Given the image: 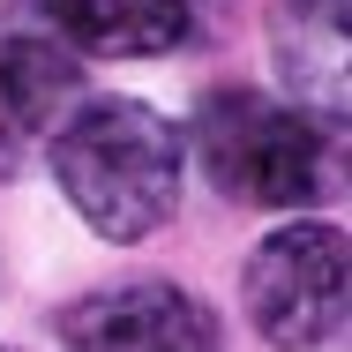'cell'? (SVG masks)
Listing matches in <instances>:
<instances>
[{
    "label": "cell",
    "mask_w": 352,
    "mask_h": 352,
    "mask_svg": "<svg viewBox=\"0 0 352 352\" xmlns=\"http://www.w3.org/2000/svg\"><path fill=\"white\" fill-rule=\"evenodd\" d=\"M53 180L90 232L142 240L180 203V128L142 98H90L53 128Z\"/></svg>",
    "instance_id": "1"
},
{
    "label": "cell",
    "mask_w": 352,
    "mask_h": 352,
    "mask_svg": "<svg viewBox=\"0 0 352 352\" xmlns=\"http://www.w3.org/2000/svg\"><path fill=\"white\" fill-rule=\"evenodd\" d=\"M195 157L217 195L255 210H307L330 195V150L315 113H292L263 90H210L195 113Z\"/></svg>",
    "instance_id": "2"
},
{
    "label": "cell",
    "mask_w": 352,
    "mask_h": 352,
    "mask_svg": "<svg viewBox=\"0 0 352 352\" xmlns=\"http://www.w3.org/2000/svg\"><path fill=\"white\" fill-rule=\"evenodd\" d=\"M248 315L278 352H315L345 322V232L338 225H278L248 255Z\"/></svg>",
    "instance_id": "3"
},
{
    "label": "cell",
    "mask_w": 352,
    "mask_h": 352,
    "mask_svg": "<svg viewBox=\"0 0 352 352\" xmlns=\"http://www.w3.org/2000/svg\"><path fill=\"white\" fill-rule=\"evenodd\" d=\"M60 352H217V322L165 278L98 285L60 315Z\"/></svg>",
    "instance_id": "4"
},
{
    "label": "cell",
    "mask_w": 352,
    "mask_h": 352,
    "mask_svg": "<svg viewBox=\"0 0 352 352\" xmlns=\"http://www.w3.org/2000/svg\"><path fill=\"white\" fill-rule=\"evenodd\" d=\"M75 90H82V68L68 60V45L0 38V180L60 128Z\"/></svg>",
    "instance_id": "5"
},
{
    "label": "cell",
    "mask_w": 352,
    "mask_h": 352,
    "mask_svg": "<svg viewBox=\"0 0 352 352\" xmlns=\"http://www.w3.org/2000/svg\"><path fill=\"white\" fill-rule=\"evenodd\" d=\"M68 45L82 53H113V60H135V53H173L195 23L188 0H38Z\"/></svg>",
    "instance_id": "6"
}]
</instances>
